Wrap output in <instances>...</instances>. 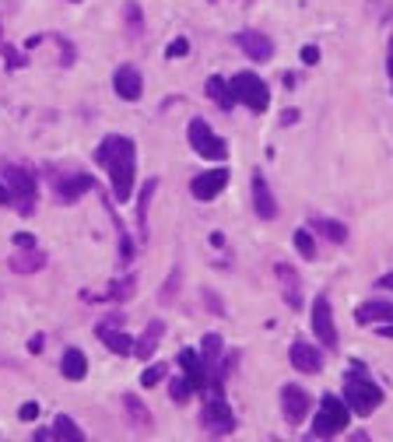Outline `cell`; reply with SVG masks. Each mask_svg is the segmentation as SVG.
<instances>
[{
    "label": "cell",
    "instance_id": "obj_40",
    "mask_svg": "<svg viewBox=\"0 0 393 442\" xmlns=\"http://www.w3.org/2000/svg\"><path fill=\"white\" fill-rule=\"evenodd\" d=\"M316 60H319V50L316 46H305L302 50V64H316Z\"/></svg>",
    "mask_w": 393,
    "mask_h": 442
},
{
    "label": "cell",
    "instance_id": "obj_46",
    "mask_svg": "<svg viewBox=\"0 0 393 442\" xmlns=\"http://www.w3.org/2000/svg\"><path fill=\"white\" fill-rule=\"evenodd\" d=\"M211 246H218V250H221V246H225V236H221V232H214V236H211Z\"/></svg>",
    "mask_w": 393,
    "mask_h": 442
},
{
    "label": "cell",
    "instance_id": "obj_22",
    "mask_svg": "<svg viewBox=\"0 0 393 442\" xmlns=\"http://www.w3.org/2000/svg\"><path fill=\"white\" fill-rule=\"evenodd\" d=\"M120 400H123V411H127L130 425H137V428H151V411H148V407H144L134 393H123Z\"/></svg>",
    "mask_w": 393,
    "mask_h": 442
},
{
    "label": "cell",
    "instance_id": "obj_34",
    "mask_svg": "<svg viewBox=\"0 0 393 442\" xmlns=\"http://www.w3.org/2000/svg\"><path fill=\"white\" fill-rule=\"evenodd\" d=\"M190 393H193V386H190L186 379H172V400H176V404H186Z\"/></svg>",
    "mask_w": 393,
    "mask_h": 442
},
{
    "label": "cell",
    "instance_id": "obj_5",
    "mask_svg": "<svg viewBox=\"0 0 393 442\" xmlns=\"http://www.w3.org/2000/svg\"><path fill=\"white\" fill-rule=\"evenodd\" d=\"M4 186L11 190V200L22 214H32L36 207V176L22 165H4Z\"/></svg>",
    "mask_w": 393,
    "mask_h": 442
},
{
    "label": "cell",
    "instance_id": "obj_2",
    "mask_svg": "<svg viewBox=\"0 0 393 442\" xmlns=\"http://www.w3.org/2000/svg\"><path fill=\"white\" fill-rule=\"evenodd\" d=\"M344 404L351 414H361L368 418L379 404H382V390L368 379V372H361L358 365L351 372H344Z\"/></svg>",
    "mask_w": 393,
    "mask_h": 442
},
{
    "label": "cell",
    "instance_id": "obj_17",
    "mask_svg": "<svg viewBox=\"0 0 393 442\" xmlns=\"http://www.w3.org/2000/svg\"><path fill=\"white\" fill-rule=\"evenodd\" d=\"M354 320L365 327V323H393V302H382V299H372V302H361Z\"/></svg>",
    "mask_w": 393,
    "mask_h": 442
},
{
    "label": "cell",
    "instance_id": "obj_26",
    "mask_svg": "<svg viewBox=\"0 0 393 442\" xmlns=\"http://www.w3.org/2000/svg\"><path fill=\"white\" fill-rule=\"evenodd\" d=\"M53 439H67V442H81L85 439V432L67 418V414H57V421H53Z\"/></svg>",
    "mask_w": 393,
    "mask_h": 442
},
{
    "label": "cell",
    "instance_id": "obj_7",
    "mask_svg": "<svg viewBox=\"0 0 393 442\" xmlns=\"http://www.w3.org/2000/svg\"><path fill=\"white\" fill-rule=\"evenodd\" d=\"M200 421H204V428H207L211 435H232V432H235V414L228 411V404L221 400V393H214V397L204 404Z\"/></svg>",
    "mask_w": 393,
    "mask_h": 442
},
{
    "label": "cell",
    "instance_id": "obj_35",
    "mask_svg": "<svg viewBox=\"0 0 393 442\" xmlns=\"http://www.w3.org/2000/svg\"><path fill=\"white\" fill-rule=\"evenodd\" d=\"M204 302H207V309H211L214 316H225V309H221V302H218V295H214V292H204Z\"/></svg>",
    "mask_w": 393,
    "mask_h": 442
},
{
    "label": "cell",
    "instance_id": "obj_33",
    "mask_svg": "<svg viewBox=\"0 0 393 442\" xmlns=\"http://www.w3.org/2000/svg\"><path fill=\"white\" fill-rule=\"evenodd\" d=\"M162 376H165V365H148L141 372V386H155V383H162Z\"/></svg>",
    "mask_w": 393,
    "mask_h": 442
},
{
    "label": "cell",
    "instance_id": "obj_39",
    "mask_svg": "<svg viewBox=\"0 0 393 442\" xmlns=\"http://www.w3.org/2000/svg\"><path fill=\"white\" fill-rule=\"evenodd\" d=\"M15 243H18L22 250H29V246H36V236H32V232H18V236H15Z\"/></svg>",
    "mask_w": 393,
    "mask_h": 442
},
{
    "label": "cell",
    "instance_id": "obj_41",
    "mask_svg": "<svg viewBox=\"0 0 393 442\" xmlns=\"http://www.w3.org/2000/svg\"><path fill=\"white\" fill-rule=\"evenodd\" d=\"M4 60H8L11 67H22V57H18V53H15L11 46H4Z\"/></svg>",
    "mask_w": 393,
    "mask_h": 442
},
{
    "label": "cell",
    "instance_id": "obj_13",
    "mask_svg": "<svg viewBox=\"0 0 393 442\" xmlns=\"http://www.w3.org/2000/svg\"><path fill=\"white\" fill-rule=\"evenodd\" d=\"M235 43H239V50H242L249 60H256V64H263V60L274 57V43H270L263 32H239Z\"/></svg>",
    "mask_w": 393,
    "mask_h": 442
},
{
    "label": "cell",
    "instance_id": "obj_43",
    "mask_svg": "<svg viewBox=\"0 0 393 442\" xmlns=\"http://www.w3.org/2000/svg\"><path fill=\"white\" fill-rule=\"evenodd\" d=\"M43 341H46V337H43V334H36V337L29 341V351H36V355H39V351H43Z\"/></svg>",
    "mask_w": 393,
    "mask_h": 442
},
{
    "label": "cell",
    "instance_id": "obj_16",
    "mask_svg": "<svg viewBox=\"0 0 393 442\" xmlns=\"http://www.w3.org/2000/svg\"><path fill=\"white\" fill-rule=\"evenodd\" d=\"M253 207H256V214L263 221L277 218V204H274V193H270V186H267L263 176H253Z\"/></svg>",
    "mask_w": 393,
    "mask_h": 442
},
{
    "label": "cell",
    "instance_id": "obj_20",
    "mask_svg": "<svg viewBox=\"0 0 393 442\" xmlns=\"http://www.w3.org/2000/svg\"><path fill=\"white\" fill-rule=\"evenodd\" d=\"M309 229H312V232H319V236H326L330 243H347V229L340 225V221H333V218L309 214Z\"/></svg>",
    "mask_w": 393,
    "mask_h": 442
},
{
    "label": "cell",
    "instance_id": "obj_18",
    "mask_svg": "<svg viewBox=\"0 0 393 442\" xmlns=\"http://www.w3.org/2000/svg\"><path fill=\"white\" fill-rule=\"evenodd\" d=\"M162 334H165V323H162V320H151L148 330L134 341V355H137V358H151L155 348H158V341H162Z\"/></svg>",
    "mask_w": 393,
    "mask_h": 442
},
{
    "label": "cell",
    "instance_id": "obj_4",
    "mask_svg": "<svg viewBox=\"0 0 393 442\" xmlns=\"http://www.w3.org/2000/svg\"><path fill=\"white\" fill-rule=\"evenodd\" d=\"M228 92H232V99H235V102L249 106L253 113H263V109H267V102H270V92H267L263 78H256L253 71H239V74H232Z\"/></svg>",
    "mask_w": 393,
    "mask_h": 442
},
{
    "label": "cell",
    "instance_id": "obj_9",
    "mask_svg": "<svg viewBox=\"0 0 393 442\" xmlns=\"http://www.w3.org/2000/svg\"><path fill=\"white\" fill-rule=\"evenodd\" d=\"M309 407H312V400H309V393L302 386L291 383V386L281 390V411H284V421L288 425H302L305 414H309Z\"/></svg>",
    "mask_w": 393,
    "mask_h": 442
},
{
    "label": "cell",
    "instance_id": "obj_30",
    "mask_svg": "<svg viewBox=\"0 0 393 442\" xmlns=\"http://www.w3.org/2000/svg\"><path fill=\"white\" fill-rule=\"evenodd\" d=\"M134 278H120V281H113V288H109V299H116V302H123V299H130L134 295Z\"/></svg>",
    "mask_w": 393,
    "mask_h": 442
},
{
    "label": "cell",
    "instance_id": "obj_15",
    "mask_svg": "<svg viewBox=\"0 0 393 442\" xmlns=\"http://www.w3.org/2000/svg\"><path fill=\"white\" fill-rule=\"evenodd\" d=\"M179 365L186 369V383H190L193 390H207V372H211V369H207V362H204L197 351L186 348V351L179 355Z\"/></svg>",
    "mask_w": 393,
    "mask_h": 442
},
{
    "label": "cell",
    "instance_id": "obj_44",
    "mask_svg": "<svg viewBox=\"0 0 393 442\" xmlns=\"http://www.w3.org/2000/svg\"><path fill=\"white\" fill-rule=\"evenodd\" d=\"M386 74L393 78V39H389V46H386Z\"/></svg>",
    "mask_w": 393,
    "mask_h": 442
},
{
    "label": "cell",
    "instance_id": "obj_38",
    "mask_svg": "<svg viewBox=\"0 0 393 442\" xmlns=\"http://www.w3.org/2000/svg\"><path fill=\"white\" fill-rule=\"evenodd\" d=\"M18 418H22V421H36V418H39V404H25V407L18 411Z\"/></svg>",
    "mask_w": 393,
    "mask_h": 442
},
{
    "label": "cell",
    "instance_id": "obj_28",
    "mask_svg": "<svg viewBox=\"0 0 393 442\" xmlns=\"http://www.w3.org/2000/svg\"><path fill=\"white\" fill-rule=\"evenodd\" d=\"M221 355V337L218 334H207L204 341H200V358L207 362V369H211V362Z\"/></svg>",
    "mask_w": 393,
    "mask_h": 442
},
{
    "label": "cell",
    "instance_id": "obj_24",
    "mask_svg": "<svg viewBox=\"0 0 393 442\" xmlns=\"http://www.w3.org/2000/svg\"><path fill=\"white\" fill-rule=\"evenodd\" d=\"M207 95H211V102L218 106V109H232L235 106V99H232V92H228V81L225 78H207Z\"/></svg>",
    "mask_w": 393,
    "mask_h": 442
},
{
    "label": "cell",
    "instance_id": "obj_14",
    "mask_svg": "<svg viewBox=\"0 0 393 442\" xmlns=\"http://www.w3.org/2000/svg\"><path fill=\"white\" fill-rule=\"evenodd\" d=\"M113 88H116V95L127 99V102L141 99V71H137L134 64L116 67V74H113Z\"/></svg>",
    "mask_w": 393,
    "mask_h": 442
},
{
    "label": "cell",
    "instance_id": "obj_12",
    "mask_svg": "<svg viewBox=\"0 0 393 442\" xmlns=\"http://www.w3.org/2000/svg\"><path fill=\"white\" fill-rule=\"evenodd\" d=\"M288 358H291V365H295L298 372H309V376L323 372V351L312 348V344H305V341H295L291 351H288Z\"/></svg>",
    "mask_w": 393,
    "mask_h": 442
},
{
    "label": "cell",
    "instance_id": "obj_31",
    "mask_svg": "<svg viewBox=\"0 0 393 442\" xmlns=\"http://www.w3.org/2000/svg\"><path fill=\"white\" fill-rule=\"evenodd\" d=\"M176 288H179V271H172V274L165 278V288L158 292V302H162V306H169V302L176 299Z\"/></svg>",
    "mask_w": 393,
    "mask_h": 442
},
{
    "label": "cell",
    "instance_id": "obj_8",
    "mask_svg": "<svg viewBox=\"0 0 393 442\" xmlns=\"http://www.w3.org/2000/svg\"><path fill=\"white\" fill-rule=\"evenodd\" d=\"M309 323H312V334H316V341H319L323 348H337V330H333V313H330L326 295H319V299L312 302Z\"/></svg>",
    "mask_w": 393,
    "mask_h": 442
},
{
    "label": "cell",
    "instance_id": "obj_1",
    "mask_svg": "<svg viewBox=\"0 0 393 442\" xmlns=\"http://www.w3.org/2000/svg\"><path fill=\"white\" fill-rule=\"evenodd\" d=\"M95 162L109 172V183H113V193L116 200L123 204L134 190V172H137V148L130 137H120V134H109L99 151H95Z\"/></svg>",
    "mask_w": 393,
    "mask_h": 442
},
{
    "label": "cell",
    "instance_id": "obj_37",
    "mask_svg": "<svg viewBox=\"0 0 393 442\" xmlns=\"http://www.w3.org/2000/svg\"><path fill=\"white\" fill-rule=\"evenodd\" d=\"M190 53V43L186 39H176L172 46H169V57H186Z\"/></svg>",
    "mask_w": 393,
    "mask_h": 442
},
{
    "label": "cell",
    "instance_id": "obj_21",
    "mask_svg": "<svg viewBox=\"0 0 393 442\" xmlns=\"http://www.w3.org/2000/svg\"><path fill=\"white\" fill-rule=\"evenodd\" d=\"M46 267V253H39L36 246H29V253H15L11 257V271L15 274H36Z\"/></svg>",
    "mask_w": 393,
    "mask_h": 442
},
{
    "label": "cell",
    "instance_id": "obj_23",
    "mask_svg": "<svg viewBox=\"0 0 393 442\" xmlns=\"http://www.w3.org/2000/svg\"><path fill=\"white\" fill-rule=\"evenodd\" d=\"M277 278L284 281V299H288V306L291 309H298L302 306V292H298V274L288 267V264H277Z\"/></svg>",
    "mask_w": 393,
    "mask_h": 442
},
{
    "label": "cell",
    "instance_id": "obj_25",
    "mask_svg": "<svg viewBox=\"0 0 393 442\" xmlns=\"http://www.w3.org/2000/svg\"><path fill=\"white\" fill-rule=\"evenodd\" d=\"M102 341H106V348L113 351V355H134V341L116 327V330H106V334H99Z\"/></svg>",
    "mask_w": 393,
    "mask_h": 442
},
{
    "label": "cell",
    "instance_id": "obj_47",
    "mask_svg": "<svg viewBox=\"0 0 393 442\" xmlns=\"http://www.w3.org/2000/svg\"><path fill=\"white\" fill-rule=\"evenodd\" d=\"M379 337H389V341H393V323H386V327H379Z\"/></svg>",
    "mask_w": 393,
    "mask_h": 442
},
{
    "label": "cell",
    "instance_id": "obj_19",
    "mask_svg": "<svg viewBox=\"0 0 393 442\" xmlns=\"http://www.w3.org/2000/svg\"><path fill=\"white\" fill-rule=\"evenodd\" d=\"M60 372H64L71 383L85 379V376H88V358H85V351L67 348V351H64V358H60Z\"/></svg>",
    "mask_w": 393,
    "mask_h": 442
},
{
    "label": "cell",
    "instance_id": "obj_45",
    "mask_svg": "<svg viewBox=\"0 0 393 442\" xmlns=\"http://www.w3.org/2000/svg\"><path fill=\"white\" fill-rule=\"evenodd\" d=\"M281 120H284V123H298V109H288Z\"/></svg>",
    "mask_w": 393,
    "mask_h": 442
},
{
    "label": "cell",
    "instance_id": "obj_6",
    "mask_svg": "<svg viewBox=\"0 0 393 442\" xmlns=\"http://www.w3.org/2000/svg\"><path fill=\"white\" fill-rule=\"evenodd\" d=\"M186 137H190V144H193V151H197L200 158H211V162H225V158H228V144H225L204 120H190Z\"/></svg>",
    "mask_w": 393,
    "mask_h": 442
},
{
    "label": "cell",
    "instance_id": "obj_3",
    "mask_svg": "<svg viewBox=\"0 0 393 442\" xmlns=\"http://www.w3.org/2000/svg\"><path fill=\"white\" fill-rule=\"evenodd\" d=\"M347 418H351L347 404L340 397H333V393H323L319 397V411L312 418V435L316 439H333V435H340L347 428Z\"/></svg>",
    "mask_w": 393,
    "mask_h": 442
},
{
    "label": "cell",
    "instance_id": "obj_42",
    "mask_svg": "<svg viewBox=\"0 0 393 442\" xmlns=\"http://www.w3.org/2000/svg\"><path fill=\"white\" fill-rule=\"evenodd\" d=\"M375 288H382V292H393V271H389V274H382V278L375 281Z\"/></svg>",
    "mask_w": 393,
    "mask_h": 442
},
{
    "label": "cell",
    "instance_id": "obj_32",
    "mask_svg": "<svg viewBox=\"0 0 393 442\" xmlns=\"http://www.w3.org/2000/svg\"><path fill=\"white\" fill-rule=\"evenodd\" d=\"M127 25H130V36H137L144 29L141 22V8H137V0H127Z\"/></svg>",
    "mask_w": 393,
    "mask_h": 442
},
{
    "label": "cell",
    "instance_id": "obj_10",
    "mask_svg": "<svg viewBox=\"0 0 393 442\" xmlns=\"http://www.w3.org/2000/svg\"><path fill=\"white\" fill-rule=\"evenodd\" d=\"M225 186H228V169H211V172H200V176L190 183V193H193L197 200H214Z\"/></svg>",
    "mask_w": 393,
    "mask_h": 442
},
{
    "label": "cell",
    "instance_id": "obj_27",
    "mask_svg": "<svg viewBox=\"0 0 393 442\" xmlns=\"http://www.w3.org/2000/svg\"><path fill=\"white\" fill-rule=\"evenodd\" d=\"M155 179H148L144 183V190H141V200H137V225H141V232L148 236V200H151V193H155Z\"/></svg>",
    "mask_w": 393,
    "mask_h": 442
},
{
    "label": "cell",
    "instance_id": "obj_29",
    "mask_svg": "<svg viewBox=\"0 0 393 442\" xmlns=\"http://www.w3.org/2000/svg\"><path fill=\"white\" fill-rule=\"evenodd\" d=\"M295 250H298L305 260H312V257H316V243H312V236H309L305 229H298V232H295Z\"/></svg>",
    "mask_w": 393,
    "mask_h": 442
},
{
    "label": "cell",
    "instance_id": "obj_11",
    "mask_svg": "<svg viewBox=\"0 0 393 442\" xmlns=\"http://www.w3.org/2000/svg\"><path fill=\"white\" fill-rule=\"evenodd\" d=\"M95 186V179L92 176H85V172H74V176H53V190H57V197L64 200V204H74L85 190H92Z\"/></svg>",
    "mask_w": 393,
    "mask_h": 442
},
{
    "label": "cell",
    "instance_id": "obj_48",
    "mask_svg": "<svg viewBox=\"0 0 393 442\" xmlns=\"http://www.w3.org/2000/svg\"><path fill=\"white\" fill-rule=\"evenodd\" d=\"M0 204H11V190L8 186H0Z\"/></svg>",
    "mask_w": 393,
    "mask_h": 442
},
{
    "label": "cell",
    "instance_id": "obj_36",
    "mask_svg": "<svg viewBox=\"0 0 393 442\" xmlns=\"http://www.w3.org/2000/svg\"><path fill=\"white\" fill-rule=\"evenodd\" d=\"M123 320H127V316H120V313H116V316H109V320H102V323H99V334H106V330H116V327H123Z\"/></svg>",
    "mask_w": 393,
    "mask_h": 442
}]
</instances>
